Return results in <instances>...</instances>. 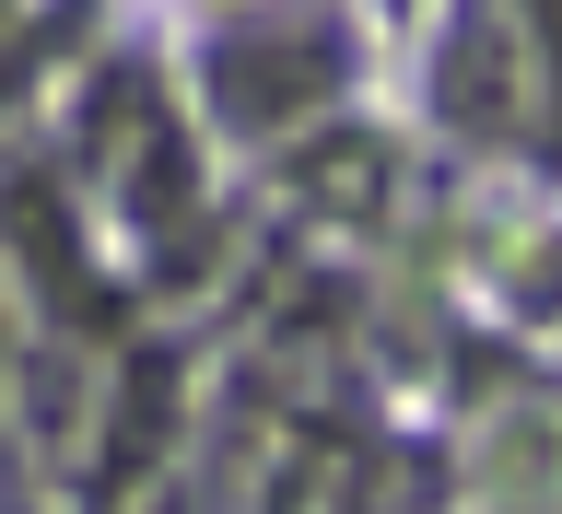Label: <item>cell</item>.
Segmentation results:
<instances>
[{
	"mask_svg": "<svg viewBox=\"0 0 562 514\" xmlns=\"http://www.w3.org/2000/svg\"><path fill=\"white\" fill-rule=\"evenodd\" d=\"M316 94H328V47H235L223 59V105H235L246 129H281Z\"/></svg>",
	"mask_w": 562,
	"mask_h": 514,
	"instance_id": "1",
	"label": "cell"
},
{
	"mask_svg": "<svg viewBox=\"0 0 562 514\" xmlns=\"http://www.w3.org/2000/svg\"><path fill=\"white\" fill-rule=\"evenodd\" d=\"M0 235L24 245L35 258V281H47V293H59V305H82V270H70V235H59V199H47V187H12V199H0Z\"/></svg>",
	"mask_w": 562,
	"mask_h": 514,
	"instance_id": "2",
	"label": "cell"
}]
</instances>
